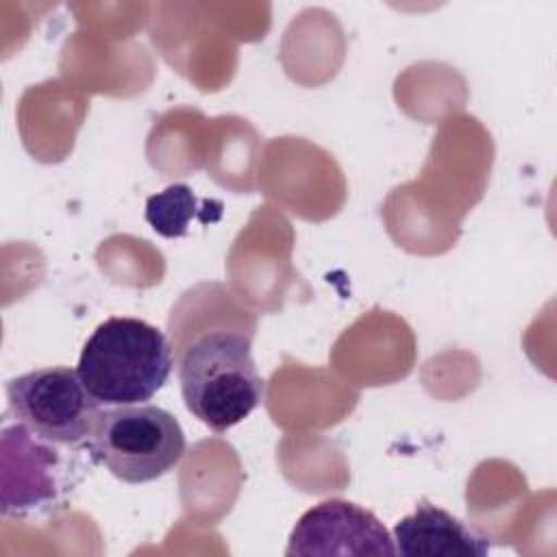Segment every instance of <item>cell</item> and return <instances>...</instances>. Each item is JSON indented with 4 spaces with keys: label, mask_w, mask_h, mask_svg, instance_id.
Here are the masks:
<instances>
[{
    "label": "cell",
    "mask_w": 557,
    "mask_h": 557,
    "mask_svg": "<svg viewBox=\"0 0 557 557\" xmlns=\"http://www.w3.org/2000/svg\"><path fill=\"white\" fill-rule=\"evenodd\" d=\"M250 339L252 331L211 329L176 350L185 407L215 433L239 424L263 398Z\"/></svg>",
    "instance_id": "cell-1"
},
{
    "label": "cell",
    "mask_w": 557,
    "mask_h": 557,
    "mask_svg": "<svg viewBox=\"0 0 557 557\" xmlns=\"http://www.w3.org/2000/svg\"><path fill=\"white\" fill-rule=\"evenodd\" d=\"M174 355L157 326L113 315L87 337L78 357V376L102 407L141 405L168 381Z\"/></svg>",
    "instance_id": "cell-2"
},
{
    "label": "cell",
    "mask_w": 557,
    "mask_h": 557,
    "mask_svg": "<svg viewBox=\"0 0 557 557\" xmlns=\"http://www.w3.org/2000/svg\"><path fill=\"white\" fill-rule=\"evenodd\" d=\"M87 448L115 479L148 483L168 474L185 455L178 420L157 405L102 409Z\"/></svg>",
    "instance_id": "cell-3"
},
{
    "label": "cell",
    "mask_w": 557,
    "mask_h": 557,
    "mask_svg": "<svg viewBox=\"0 0 557 557\" xmlns=\"http://www.w3.org/2000/svg\"><path fill=\"white\" fill-rule=\"evenodd\" d=\"M11 416L35 437L57 446L87 444L102 405L89 394L78 370L37 368L7 383Z\"/></svg>",
    "instance_id": "cell-4"
},
{
    "label": "cell",
    "mask_w": 557,
    "mask_h": 557,
    "mask_svg": "<svg viewBox=\"0 0 557 557\" xmlns=\"http://www.w3.org/2000/svg\"><path fill=\"white\" fill-rule=\"evenodd\" d=\"M287 557L331 555V557H363V555H396L394 540L383 522L350 500L329 498L307 509L289 533L285 548Z\"/></svg>",
    "instance_id": "cell-5"
},
{
    "label": "cell",
    "mask_w": 557,
    "mask_h": 557,
    "mask_svg": "<svg viewBox=\"0 0 557 557\" xmlns=\"http://www.w3.org/2000/svg\"><path fill=\"white\" fill-rule=\"evenodd\" d=\"M394 550L403 557H485L490 542L446 509L420 500L394 527Z\"/></svg>",
    "instance_id": "cell-6"
},
{
    "label": "cell",
    "mask_w": 557,
    "mask_h": 557,
    "mask_svg": "<svg viewBox=\"0 0 557 557\" xmlns=\"http://www.w3.org/2000/svg\"><path fill=\"white\" fill-rule=\"evenodd\" d=\"M198 215L196 196L187 185H170L146 202V220L163 237H181Z\"/></svg>",
    "instance_id": "cell-7"
}]
</instances>
